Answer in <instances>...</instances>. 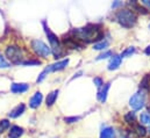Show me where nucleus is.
I'll use <instances>...</instances> for the list:
<instances>
[{
  "mask_svg": "<svg viewBox=\"0 0 150 138\" xmlns=\"http://www.w3.org/2000/svg\"><path fill=\"white\" fill-rule=\"evenodd\" d=\"M72 34L75 35L76 39L79 42H93V41H103L104 38V32L100 29L99 26L97 25H88L83 28L74 29Z\"/></svg>",
  "mask_w": 150,
  "mask_h": 138,
  "instance_id": "1",
  "label": "nucleus"
},
{
  "mask_svg": "<svg viewBox=\"0 0 150 138\" xmlns=\"http://www.w3.org/2000/svg\"><path fill=\"white\" fill-rule=\"evenodd\" d=\"M116 21L126 29H130L135 26L137 21V15L132 9H120L115 14Z\"/></svg>",
  "mask_w": 150,
  "mask_h": 138,
  "instance_id": "2",
  "label": "nucleus"
},
{
  "mask_svg": "<svg viewBox=\"0 0 150 138\" xmlns=\"http://www.w3.org/2000/svg\"><path fill=\"white\" fill-rule=\"evenodd\" d=\"M43 28H44V33H45L49 42H50V48H51V51H52L54 56L56 58L59 57L62 55V45H61V42H59L58 37L49 29V27L45 26L44 22H43Z\"/></svg>",
  "mask_w": 150,
  "mask_h": 138,
  "instance_id": "3",
  "label": "nucleus"
},
{
  "mask_svg": "<svg viewBox=\"0 0 150 138\" xmlns=\"http://www.w3.org/2000/svg\"><path fill=\"white\" fill-rule=\"evenodd\" d=\"M6 56L7 58L14 63V64H22V58H23V54H22V49L16 45V44H11L6 48Z\"/></svg>",
  "mask_w": 150,
  "mask_h": 138,
  "instance_id": "4",
  "label": "nucleus"
},
{
  "mask_svg": "<svg viewBox=\"0 0 150 138\" xmlns=\"http://www.w3.org/2000/svg\"><path fill=\"white\" fill-rule=\"evenodd\" d=\"M30 45H32L33 51H34L38 56H41L42 58H48V56L52 52V51H51V48L48 46V45H47L43 41H41V39H33L32 43H30Z\"/></svg>",
  "mask_w": 150,
  "mask_h": 138,
  "instance_id": "5",
  "label": "nucleus"
},
{
  "mask_svg": "<svg viewBox=\"0 0 150 138\" xmlns=\"http://www.w3.org/2000/svg\"><path fill=\"white\" fill-rule=\"evenodd\" d=\"M146 93L147 92H144V91H139V92H136L130 99H129V106H130V108L135 111V110H140V109H142L143 107H144V104H146Z\"/></svg>",
  "mask_w": 150,
  "mask_h": 138,
  "instance_id": "6",
  "label": "nucleus"
},
{
  "mask_svg": "<svg viewBox=\"0 0 150 138\" xmlns=\"http://www.w3.org/2000/svg\"><path fill=\"white\" fill-rule=\"evenodd\" d=\"M68 64H69V59L67 58V59H63V61H59V62H56V63L49 65L47 69L40 74V77L38 78V82H41V81L47 77V74H48L49 72H56V71L64 70L67 66H68Z\"/></svg>",
  "mask_w": 150,
  "mask_h": 138,
  "instance_id": "7",
  "label": "nucleus"
},
{
  "mask_svg": "<svg viewBox=\"0 0 150 138\" xmlns=\"http://www.w3.org/2000/svg\"><path fill=\"white\" fill-rule=\"evenodd\" d=\"M29 89V85L25 82H13L11 85V92L14 94H21Z\"/></svg>",
  "mask_w": 150,
  "mask_h": 138,
  "instance_id": "8",
  "label": "nucleus"
},
{
  "mask_svg": "<svg viewBox=\"0 0 150 138\" xmlns=\"http://www.w3.org/2000/svg\"><path fill=\"white\" fill-rule=\"evenodd\" d=\"M110 87H111V82H106V84H104V85L100 87L97 98H98V100H99L101 104H105V102H106V100H107V93H108Z\"/></svg>",
  "mask_w": 150,
  "mask_h": 138,
  "instance_id": "9",
  "label": "nucleus"
},
{
  "mask_svg": "<svg viewBox=\"0 0 150 138\" xmlns=\"http://www.w3.org/2000/svg\"><path fill=\"white\" fill-rule=\"evenodd\" d=\"M121 63H122V57H121V55H113V57H111V61H110V63H108L107 69L110 70V71L117 70L120 68Z\"/></svg>",
  "mask_w": 150,
  "mask_h": 138,
  "instance_id": "10",
  "label": "nucleus"
},
{
  "mask_svg": "<svg viewBox=\"0 0 150 138\" xmlns=\"http://www.w3.org/2000/svg\"><path fill=\"white\" fill-rule=\"evenodd\" d=\"M42 100H43L42 93H41V92H35L34 95H33V96L30 98V100H29V107L33 108V109L38 108V107H40V104H42Z\"/></svg>",
  "mask_w": 150,
  "mask_h": 138,
  "instance_id": "11",
  "label": "nucleus"
},
{
  "mask_svg": "<svg viewBox=\"0 0 150 138\" xmlns=\"http://www.w3.org/2000/svg\"><path fill=\"white\" fill-rule=\"evenodd\" d=\"M23 135V128L19 125H13L11 127L8 131V138H20Z\"/></svg>",
  "mask_w": 150,
  "mask_h": 138,
  "instance_id": "12",
  "label": "nucleus"
},
{
  "mask_svg": "<svg viewBox=\"0 0 150 138\" xmlns=\"http://www.w3.org/2000/svg\"><path fill=\"white\" fill-rule=\"evenodd\" d=\"M25 110H26V106H25V104H18L14 109L11 110V113H9V117H11V118H16V117L21 116V115L25 113Z\"/></svg>",
  "mask_w": 150,
  "mask_h": 138,
  "instance_id": "13",
  "label": "nucleus"
},
{
  "mask_svg": "<svg viewBox=\"0 0 150 138\" xmlns=\"http://www.w3.org/2000/svg\"><path fill=\"white\" fill-rule=\"evenodd\" d=\"M100 138H115V131L112 127H105L100 131Z\"/></svg>",
  "mask_w": 150,
  "mask_h": 138,
  "instance_id": "14",
  "label": "nucleus"
},
{
  "mask_svg": "<svg viewBox=\"0 0 150 138\" xmlns=\"http://www.w3.org/2000/svg\"><path fill=\"white\" fill-rule=\"evenodd\" d=\"M123 120H125V122L127 124L134 127L135 125V122H136V114H135V111H128V113H126L125 116H123Z\"/></svg>",
  "mask_w": 150,
  "mask_h": 138,
  "instance_id": "15",
  "label": "nucleus"
},
{
  "mask_svg": "<svg viewBox=\"0 0 150 138\" xmlns=\"http://www.w3.org/2000/svg\"><path fill=\"white\" fill-rule=\"evenodd\" d=\"M57 96H58V89H55V91L50 92V93L47 95V99H45V104H47V106H48V107L52 106V104L56 102Z\"/></svg>",
  "mask_w": 150,
  "mask_h": 138,
  "instance_id": "16",
  "label": "nucleus"
},
{
  "mask_svg": "<svg viewBox=\"0 0 150 138\" xmlns=\"http://www.w3.org/2000/svg\"><path fill=\"white\" fill-rule=\"evenodd\" d=\"M140 88L142 89V91H144V92H149L150 91V74H146L143 78H142V80H141V82H140Z\"/></svg>",
  "mask_w": 150,
  "mask_h": 138,
  "instance_id": "17",
  "label": "nucleus"
},
{
  "mask_svg": "<svg viewBox=\"0 0 150 138\" xmlns=\"http://www.w3.org/2000/svg\"><path fill=\"white\" fill-rule=\"evenodd\" d=\"M134 132L136 134L137 137H144L147 135V129L142 125V124H135L134 125Z\"/></svg>",
  "mask_w": 150,
  "mask_h": 138,
  "instance_id": "18",
  "label": "nucleus"
},
{
  "mask_svg": "<svg viewBox=\"0 0 150 138\" xmlns=\"http://www.w3.org/2000/svg\"><path fill=\"white\" fill-rule=\"evenodd\" d=\"M140 123L143 125H150V114L148 113H142L140 115Z\"/></svg>",
  "mask_w": 150,
  "mask_h": 138,
  "instance_id": "19",
  "label": "nucleus"
},
{
  "mask_svg": "<svg viewBox=\"0 0 150 138\" xmlns=\"http://www.w3.org/2000/svg\"><path fill=\"white\" fill-rule=\"evenodd\" d=\"M108 41H100V42H98V43H96L94 45H93V49H96V50H105L107 46H108Z\"/></svg>",
  "mask_w": 150,
  "mask_h": 138,
  "instance_id": "20",
  "label": "nucleus"
},
{
  "mask_svg": "<svg viewBox=\"0 0 150 138\" xmlns=\"http://www.w3.org/2000/svg\"><path fill=\"white\" fill-rule=\"evenodd\" d=\"M135 48L134 46H128L126 50H123L122 51V54H121V57H130L132 55H134L135 54Z\"/></svg>",
  "mask_w": 150,
  "mask_h": 138,
  "instance_id": "21",
  "label": "nucleus"
},
{
  "mask_svg": "<svg viewBox=\"0 0 150 138\" xmlns=\"http://www.w3.org/2000/svg\"><path fill=\"white\" fill-rule=\"evenodd\" d=\"M9 128V121L8 120H1L0 121V134L5 132Z\"/></svg>",
  "mask_w": 150,
  "mask_h": 138,
  "instance_id": "22",
  "label": "nucleus"
},
{
  "mask_svg": "<svg viewBox=\"0 0 150 138\" xmlns=\"http://www.w3.org/2000/svg\"><path fill=\"white\" fill-rule=\"evenodd\" d=\"M108 57H113V52L111 50H107V51L100 54V55L97 57V61H101V59H105V58H108Z\"/></svg>",
  "mask_w": 150,
  "mask_h": 138,
  "instance_id": "23",
  "label": "nucleus"
},
{
  "mask_svg": "<svg viewBox=\"0 0 150 138\" xmlns=\"http://www.w3.org/2000/svg\"><path fill=\"white\" fill-rule=\"evenodd\" d=\"M11 66V64L5 59V57L0 54V69H7V68H9Z\"/></svg>",
  "mask_w": 150,
  "mask_h": 138,
  "instance_id": "24",
  "label": "nucleus"
},
{
  "mask_svg": "<svg viewBox=\"0 0 150 138\" xmlns=\"http://www.w3.org/2000/svg\"><path fill=\"white\" fill-rule=\"evenodd\" d=\"M93 82H94V85H96L97 87H101V86L104 85V80H103L100 77H96V78L93 79Z\"/></svg>",
  "mask_w": 150,
  "mask_h": 138,
  "instance_id": "25",
  "label": "nucleus"
},
{
  "mask_svg": "<svg viewBox=\"0 0 150 138\" xmlns=\"http://www.w3.org/2000/svg\"><path fill=\"white\" fill-rule=\"evenodd\" d=\"M41 64V62L40 61H25V62H22V65H40Z\"/></svg>",
  "mask_w": 150,
  "mask_h": 138,
  "instance_id": "26",
  "label": "nucleus"
},
{
  "mask_svg": "<svg viewBox=\"0 0 150 138\" xmlns=\"http://www.w3.org/2000/svg\"><path fill=\"white\" fill-rule=\"evenodd\" d=\"M79 120H80V117H76V116H74V117H65L64 118V121L67 123H75V122L79 121Z\"/></svg>",
  "mask_w": 150,
  "mask_h": 138,
  "instance_id": "27",
  "label": "nucleus"
},
{
  "mask_svg": "<svg viewBox=\"0 0 150 138\" xmlns=\"http://www.w3.org/2000/svg\"><path fill=\"white\" fill-rule=\"evenodd\" d=\"M122 5H123V2H122V1H115V2H113L112 4V8L113 9H115V8H117V7L122 6Z\"/></svg>",
  "mask_w": 150,
  "mask_h": 138,
  "instance_id": "28",
  "label": "nucleus"
},
{
  "mask_svg": "<svg viewBox=\"0 0 150 138\" xmlns=\"http://www.w3.org/2000/svg\"><path fill=\"white\" fill-rule=\"evenodd\" d=\"M142 5H143L147 9H150V0H142Z\"/></svg>",
  "mask_w": 150,
  "mask_h": 138,
  "instance_id": "29",
  "label": "nucleus"
},
{
  "mask_svg": "<svg viewBox=\"0 0 150 138\" xmlns=\"http://www.w3.org/2000/svg\"><path fill=\"white\" fill-rule=\"evenodd\" d=\"M144 54H146V55H148V56H150V45H148V46L146 48V50H144Z\"/></svg>",
  "mask_w": 150,
  "mask_h": 138,
  "instance_id": "30",
  "label": "nucleus"
},
{
  "mask_svg": "<svg viewBox=\"0 0 150 138\" xmlns=\"http://www.w3.org/2000/svg\"><path fill=\"white\" fill-rule=\"evenodd\" d=\"M121 138H132L130 136H127V135H125V136H122Z\"/></svg>",
  "mask_w": 150,
  "mask_h": 138,
  "instance_id": "31",
  "label": "nucleus"
},
{
  "mask_svg": "<svg viewBox=\"0 0 150 138\" xmlns=\"http://www.w3.org/2000/svg\"><path fill=\"white\" fill-rule=\"evenodd\" d=\"M148 131H149V134H150V125H149V129H148Z\"/></svg>",
  "mask_w": 150,
  "mask_h": 138,
  "instance_id": "32",
  "label": "nucleus"
},
{
  "mask_svg": "<svg viewBox=\"0 0 150 138\" xmlns=\"http://www.w3.org/2000/svg\"><path fill=\"white\" fill-rule=\"evenodd\" d=\"M149 28H150V25H149Z\"/></svg>",
  "mask_w": 150,
  "mask_h": 138,
  "instance_id": "33",
  "label": "nucleus"
}]
</instances>
